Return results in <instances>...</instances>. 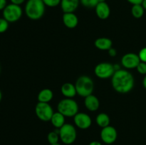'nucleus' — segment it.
Here are the masks:
<instances>
[{
  "instance_id": "nucleus-1",
  "label": "nucleus",
  "mask_w": 146,
  "mask_h": 145,
  "mask_svg": "<svg viewBox=\"0 0 146 145\" xmlns=\"http://www.w3.org/2000/svg\"><path fill=\"white\" fill-rule=\"evenodd\" d=\"M112 87L117 92L126 94L131 92L134 87V77L128 71L119 69L115 71L111 78Z\"/></svg>"
},
{
  "instance_id": "nucleus-2",
  "label": "nucleus",
  "mask_w": 146,
  "mask_h": 145,
  "mask_svg": "<svg viewBox=\"0 0 146 145\" xmlns=\"http://www.w3.org/2000/svg\"><path fill=\"white\" fill-rule=\"evenodd\" d=\"M26 16L31 20H38L46 11V5L42 0H28L24 7Z\"/></svg>"
},
{
  "instance_id": "nucleus-3",
  "label": "nucleus",
  "mask_w": 146,
  "mask_h": 145,
  "mask_svg": "<svg viewBox=\"0 0 146 145\" xmlns=\"http://www.w3.org/2000/svg\"><path fill=\"white\" fill-rule=\"evenodd\" d=\"M77 94L82 98L93 94L94 90V82L91 78L88 75H81L76 80L75 83Z\"/></svg>"
},
{
  "instance_id": "nucleus-4",
  "label": "nucleus",
  "mask_w": 146,
  "mask_h": 145,
  "mask_svg": "<svg viewBox=\"0 0 146 145\" xmlns=\"http://www.w3.org/2000/svg\"><path fill=\"white\" fill-rule=\"evenodd\" d=\"M58 112L65 117H74L78 112V105L73 98H64L59 101L57 105Z\"/></svg>"
},
{
  "instance_id": "nucleus-5",
  "label": "nucleus",
  "mask_w": 146,
  "mask_h": 145,
  "mask_svg": "<svg viewBox=\"0 0 146 145\" xmlns=\"http://www.w3.org/2000/svg\"><path fill=\"white\" fill-rule=\"evenodd\" d=\"M23 11L19 5L11 3L7 4L2 11L3 18H5L9 23H14L18 21L21 18Z\"/></svg>"
},
{
  "instance_id": "nucleus-6",
  "label": "nucleus",
  "mask_w": 146,
  "mask_h": 145,
  "mask_svg": "<svg viewBox=\"0 0 146 145\" xmlns=\"http://www.w3.org/2000/svg\"><path fill=\"white\" fill-rule=\"evenodd\" d=\"M59 136L61 142L65 144H71L76 139L77 132L75 127L69 123H66L59 129Z\"/></svg>"
},
{
  "instance_id": "nucleus-7",
  "label": "nucleus",
  "mask_w": 146,
  "mask_h": 145,
  "mask_svg": "<svg viewBox=\"0 0 146 145\" xmlns=\"http://www.w3.org/2000/svg\"><path fill=\"white\" fill-rule=\"evenodd\" d=\"M35 113L40 120L43 122H48L51 121L54 112L49 103L38 102L35 107Z\"/></svg>"
},
{
  "instance_id": "nucleus-8",
  "label": "nucleus",
  "mask_w": 146,
  "mask_h": 145,
  "mask_svg": "<svg viewBox=\"0 0 146 145\" xmlns=\"http://www.w3.org/2000/svg\"><path fill=\"white\" fill-rule=\"evenodd\" d=\"M114 65L107 62H102L96 65L94 73L100 79H108L112 78L115 72Z\"/></svg>"
},
{
  "instance_id": "nucleus-9",
  "label": "nucleus",
  "mask_w": 146,
  "mask_h": 145,
  "mask_svg": "<svg viewBox=\"0 0 146 145\" xmlns=\"http://www.w3.org/2000/svg\"><path fill=\"white\" fill-rule=\"evenodd\" d=\"M100 135H101V139L103 142L107 144H111L116 140L118 133L115 127L109 125V126L102 128Z\"/></svg>"
},
{
  "instance_id": "nucleus-10",
  "label": "nucleus",
  "mask_w": 146,
  "mask_h": 145,
  "mask_svg": "<svg viewBox=\"0 0 146 145\" xmlns=\"http://www.w3.org/2000/svg\"><path fill=\"white\" fill-rule=\"evenodd\" d=\"M141 62L138 54L134 53H128L123 55L121 58V64L126 69H134L136 68Z\"/></svg>"
},
{
  "instance_id": "nucleus-11",
  "label": "nucleus",
  "mask_w": 146,
  "mask_h": 145,
  "mask_svg": "<svg viewBox=\"0 0 146 145\" xmlns=\"http://www.w3.org/2000/svg\"><path fill=\"white\" fill-rule=\"evenodd\" d=\"M74 121L76 126L81 129H87L92 125L91 117L86 113L78 112L74 117Z\"/></svg>"
},
{
  "instance_id": "nucleus-12",
  "label": "nucleus",
  "mask_w": 146,
  "mask_h": 145,
  "mask_svg": "<svg viewBox=\"0 0 146 145\" xmlns=\"http://www.w3.org/2000/svg\"><path fill=\"white\" fill-rule=\"evenodd\" d=\"M95 11L97 16L102 20L107 19L111 14V9L106 1L98 3L95 7Z\"/></svg>"
},
{
  "instance_id": "nucleus-13",
  "label": "nucleus",
  "mask_w": 146,
  "mask_h": 145,
  "mask_svg": "<svg viewBox=\"0 0 146 145\" xmlns=\"http://www.w3.org/2000/svg\"><path fill=\"white\" fill-rule=\"evenodd\" d=\"M62 21L66 28L73 29L78 24V18L74 13H64Z\"/></svg>"
},
{
  "instance_id": "nucleus-14",
  "label": "nucleus",
  "mask_w": 146,
  "mask_h": 145,
  "mask_svg": "<svg viewBox=\"0 0 146 145\" xmlns=\"http://www.w3.org/2000/svg\"><path fill=\"white\" fill-rule=\"evenodd\" d=\"M80 4V0H61L60 6L64 13H74Z\"/></svg>"
},
{
  "instance_id": "nucleus-15",
  "label": "nucleus",
  "mask_w": 146,
  "mask_h": 145,
  "mask_svg": "<svg viewBox=\"0 0 146 145\" xmlns=\"http://www.w3.org/2000/svg\"><path fill=\"white\" fill-rule=\"evenodd\" d=\"M84 105L86 109L91 112H95L100 107V101L96 96L93 94L86 97L84 100Z\"/></svg>"
},
{
  "instance_id": "nucleus-16",
  "label": "nucleus",
  "mask_w": 146,
  "mask_h": 145,
  "mask_svg": "<svg viewBox=\"0 0 146 145\" xmlns=\"http://www.w3.org/2000/svg\"><path fill=\"white\" fill-rule=\"evenodd\" d=\"M61 92L66 98H73L76 95L75 85L71 82H65L61 88Z\"/></svg>"
},
{
  "instance_id": "nucleus-17",
  "label": "nucleus",
  "mask_w": 146,
  "mask_h": 145,
  "mask_svg": "<svg viewBox=\"0 0 146 145\" xmlns=\"http://www.w3.org/2000/svg\"><path fill=\"white\" fill-rule=\"evenodd\" d=\"M94 45L98 49L101 51H108L112 48L113 41L110 38L106 37L98 38L94 42Z\"/></svg>"
},
{
  "instance_id": "nucleus-18",
  "label": "nucleus",
  "mask_w": 146,
  "mask_h": 145,
  "mask_svg": "<svg viewBox=\"0 0 146 145\" xmlns=\"http://www.w3.org/2000/svg\"><path fill=\"white\" fill-rule=\"evenodd\" d=\"M53 98H54L53 91L48 88H44V89L41 90L37 95V100H38V102H39L49 103Z\"/></svg>"
},
{
  "instance_id": "nucleus-19",
  "label": "nucleus",
  "mask_w": 146,
  "mask_h": 145,
  "mask_svg": "<svg viewBox=\"0 0 146 145\" xmlns=\"http://www.w3.org/2000/svg\"><path fill=\"white\" fill-rule=\"evenodd\" d=\"M65 117H66L61 113H60L59 112H54L50 122H51L52 125L56 129H60L63 125L66 124Z\"/></svg>"
},
{
  "instance_id": "nucleus-20",
  "label": "nucleus",
  "mask_w": 146,
  "mask_h": 145,
  "mask_svg": "<svg viewBox=\"0 0 146 145\" xmlns=\"http://www.w3.org/2000/svg\"><path fill=\"white\" fill-rule=\"evenodd\" d=\"M96 124L101 128H104L106 127H108L110 125L111 119H110L109 116L106 113L101 112L98 114L96 118Z\"/></svg>"
},
{
  "instance_id": "nucleus-21",
  "label": "nucleus",
  "mask_w": 146,
  "mask_h": 145,
  "mask_svg": "<svg viewBox=\"0 0 146 145\" xmlns=\"http://www.w3.org/2000/svg\"><path fill=\"white\" fill-rule=\"evenodd\" d=\"M145 9L142 6V4H135L133 5L131 7V14L135 18H142L145 13Z\"/></svg>"
},
{
  "instance_id": "nucleus-22",
  "label": "nucleus",
  "mask_w": 146,
  "mask_h": 145,
  "mask_svg": "<svg viewBox=\"0 0 146 145\" xmlns=\"http://www.w3.org/2000/svg\"><path fill=\"white\" fill-rule=\"evenodd\" d=\"M57 130L50 132L47 136V140L50 144L58 143V140L60 139L59 136V129H56Z\"/></svg>"
},
{
  "instance_id": "nucleus-23",
  "label": "nucleus",
  "mask_w": 146,
  "mask_h": 145,
  "mask_svg": "<svg viewBox=\"0 0 146 145\" xmlns=\"http://www.w3.org/2000/svg\"><path fill=\"white\" fill-rule=\"evenodd\" d=\"M80 3L84 7H86L88 9H95L97 4H98V0H80Z\"/></svg>"
},
{
  "instance_id": "nucleus-24",
  "label": "nucleus",
  "mask_w": 146,
  "mask_h": 145,
  "mask_svg": "<svg viewBox=\"0 0 146 145\" xmlns=\"http://www.w3.org/2000/svg\"><path fill=\"white\" fill-rule=\"evenodd\" d=\"M9 23L4 18H0V34L6 32L9 28Z\"/></svg>"
},
{
  "instance_id": "nucleus-25",
  "label": "nucleus",
  "mask_w": 146,
  "mask_h": 145,
  "mask_svg": "<svg viewBox=\"0 0 146 145\" xmlns=\"http://www.w3.org/2000/svg\"><path fill=\"white\" fill-rule=\"evenodd\" d=\"M46 7H56L60 5L61 0H42Z\"/></svg>"
},
{
  "instance_id": "nucleus-26",
  "label": "nucleus",
  "mask_w": 146,
  "mask_h": 145,
  "mask_svg": "<svg viewBox=\"0 0 146 145\" xmlns=\"http://www.w3.org/2000/svg\"><path fill=\"white\" fill-rule=\"evenodd\" d=\"M137 71L141 75H146V63L141 61L136 68Z\"/></svg>"
},
{
  "instance_id": "nucleus-27",
  "label": "nucleus",
  "mask_w": 146,
  "mask_h": 145,
  "mask_svg": "<svg viewBox=\"0 0 146 145\" xmlns=\"http://www.w3.org/2000/svg\"><path fill=\"white\" fill-rule=\"evenodd\" d=\"M138 56H139L141 61L146 63V47L141 48L138 53Z\"/></svg>"
},
{
  "instance_id": "nucleus-28",
  "label": "nucleus",
  "mask_w": 146,
  "mask_h": 145,
  "mask_svg": "<svg viewBox=\"0 0 146 145\" xmlns=\"http://www.w3.org/2000/svg\"><path fill=\"white\" fill-rule=\"evenodd\" d=\"M126 1L132 5H135V4H142L143 0H126Z\"/></svg>"
},
{
  "instance_id": "nucleus-29",
  "label": "nucleus",
  "mask_w": 146,
  "mask_h": 145,
  "mask_svg": "<svg viewBox=\"0 0 146 145\" xmlns=\"http://www.w3.org/2000/svg\"><path fill=\"white\" fill-rule=\"evenodd\" d=\"M108 51V54H109V55L111 57H115V55H117V51L115 49V48H113V47L111 48H110Z\"/></svg>"
},
{
  "instance_id": "nucleus-30",
  "label": "nucleus",
  "mask_w": 146,
  "mask_h": 145,
  "mask_svg": "<svg viewBox=\"0 0 146 145\" xmlns=\"http://www.w3.org/2000/svg\"><path fill=\"white\" fill-rule=\"evenodd\" d=\"M7 5V0H0V11H1V10L3 11V9L5 8Z\"/></svg>"
},
{
  "instance_id": "nucleus-31",
  "label": "nucleus",
  "mask_w": 146,
  "mask_h": 145,
  "mask_svg": "<svg viewBox=\"0 0 146 145\" xmlns=\"http://www.w3.org/2000/svg\"><path fill=\"white\" fill-rule=\"evenodd\" d=\"M26 0H10V1H11V3H12V4H17V5H21V4H24V1H25Z\"/></svg>"
},
{
  "instance_id": "nucleus-32",
  "label": "nucleus",
  "mask_w": 146,
  "mask_h": 145,
  "mask_svg": "<svg viewBox=\"0 0 146 145\" xmlns=\"http://www.w3.org/2000/svg\"><path fill=\"white\" fill-rule=\"evenodd\" d=\"M88 145H102V144L100 142H98V141H93L91 143H89Z\"/></svg>"
},
{
  "instance_id": "nucleus-33",
  "label": "nucleus",
  "mask_w": 146,
  "mask_h": 145,
  "mask_svg": "<svg viewBox=\"0 0 146 145\" xmlns=\"http://www.w3.org/2000/svg\"><path fill=\"white\" fill-rule=\"evenodd\" d=\"M143 87L145 88V89H146V75H145V77H144L143 80Z\"/></svg>"
},
{
  "instance_id": "nucleus-34",
  "label": "nucleus",
  "mask_w": 146,
  "mask_h": 145,
  "mask_svg": "<svg viewBox=\"0 0 146 145\" xmlns=\"http://www.w3.org/2000/svg\"><path fill=\"white\" fill-rule=\"evenodd\" d=\"M142 6L145 9V10H146V0H143V1L142 3Z\"/></svg>"
},
{
  "instance_id": "nucleus-35",
  "label": "nucleus",
  "mask_w": 146,
  "mask_h": 145,
  "mask_svg": "<svg viewBox=\"0 0 146 145\" xmlns=\"http://www.w3.org/2000/svg\"><path fill=\"white\" fill-rule=\"evenodd\" d=\"M1 99H2V93H1V91L0 90V102H1Z\"/></svg>"
},
{
  "instance_id": "nucleus-36",
  "label": "nucleus",
  "mask_w": 146,
  "mask_h": 145,
  "mask_svg": "<svg viewBox=\"0 0 146 145\" xmlns=\"http://www.w3.org/2000/svg\"><path fill=\"white\" fill-rule=\"evenodd\" d=\"M106 0H98V3H101V2H105Z\"/></svg>"
},
{
  "instance_id": "nucleus-37",
  "label": "nucleus",
  "mask_w": 146,
  "mask_h": 145,
  "mask_svg": "<svg viewBox=\"0 0 146 145\" xmlns=\"http://www.w3.org/2000/svg\"><path fill=\"white\" fill-rule=\"evenodd\" d=\"M50 145H61L59 143H56V144H50Z\"/></svg>"
},
{
  "instance_id": "nucleus-38",
  "label": "nucleus",
  "mask_w": 146,
  "mask_h": 145,
  "mask_svg": "<svg viewBox=\"0 0 146 145\" xmlns=\"http://www.w3.org/2000/svg\"><path fill=\"white\" fill-rule=\"evenodd\" d=\"M0 72H1V66H0Z\"/></svg>"
},
{
  "instance_id": "nucleus-39",
  "label": "nucleus",
  "mask_w": 146,
  "mask_h": 145,
  "mask_svg": "<svg viewBox=\"0 0 146 145\" xmlns=\"http://www.w3.org/2000/svg\"><path fill=\"white\" fill-rule=\"evenodd\" d=\"M145 129H146V127H145Z\"/></svg>"
}]
</instances>
